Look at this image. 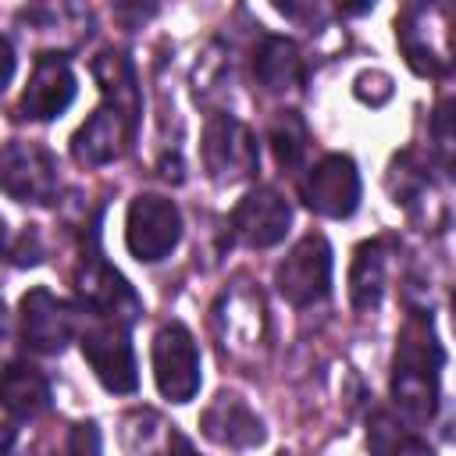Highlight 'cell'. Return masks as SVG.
Returning a JSON list of instances; mask_svg holds the SVG:
<instances>
[{
  "mask_svg": "<svg viewBox=\"0 0 456 456\" xmlns=\"http://www.w3.org/2000/svg\"><path fill=\"white\" fill-rule=\"evenodd\" d=\"M11 78H14V46L7 36H0V93L7 89Z\"/></svg>",
  "mask_w": 456,
  "mask_h": 456,
  "instance_id": "cell-28",
  "label": "cell"
},
{
  "mask_svg": "<svg viewBox=\"0 0 456 456\" xmlns=\"http://www.w3.org/2000/svg\"><path fill=\"white\" fill-rule=\"evenodd\" d=\"M153 381L164 399L189 403L200 392V349L185 324L171 321L153 335Z\"/></svg>",
  "mask_w": 456,
  "mask_h": 456,
  "instance_id": "cell-8",
  "label": "cell"
},
{
  "mask_svg": "<svg viewBox=\"0 0 456 456\" xmlns=\"http://www.w3.org/2000/svg\"><path fill=\"white\" fill-rule=\"evenodd\" d=\"M78 335V314L68 299L36 285L21 296V338L32 353H61Z\"/></svg>",
  "mask_w": 456,
  "mask_h": 456,
  "instance_id": "cell-11",
  "label": "cell"
},
{
  "mask_svg": "<svg viewBox=\"0 0 456 456\" xmlns=\"http://www.w3.org/2000/svg\"><path fill=\"white\" fill-rule=\"evenodd\" d=\"M75 289H78L82 303L93 310V317H110V321L132 324L142 314V299L135 296V289L96 249L82 256V264L75 271Z\"/></svg>",
  "mask_w": 456,
  "mask_h": 456,
  "instance_id": "cell-10",
  "label": "cell"
},
{
  "mask_svg": "<svg viewBox=\"0 0 456 456\" xmlns=\"http://www.w3.org/2000/svg\"><path fill=\"white\" fill-rule=\"evenodd\" d=\"M442 342L435 335V324L428 314H410L392 360V399L395 406L413 420L424 424L438 410V378H442Z\"/></svg>",
  "mask_w": 456,
  "mask_h": 456,
  "instance_id": "cell-1",
  "label": "cell"
},
{
  "mask_svg": "<svg viewBox=\"0 0 456 456\" xmlns=\"http://www.w3.org/2000/svg\"><path fill=\"white\" fill-rule=\"evenodd\" d=\"M200 431L224 449H253L267 438L264 420L249 410L246 399H239L235 392H221L200 417Z\"/></svg>",
  "mask_w": 456,
  "mask_h": 456,
  "instance_id": "cell-15",
  "label": "cell"
},
{
  "mask_svg": "<svg viewBox=\"0 0 456 456\" xmlns=\"http://www.w3.org/2000/svg\"><path fill=\"white\" fill-rule=\"evenodd\" d=\"M64 456H103V449H100V431H96V424H93V420H89V424H75V428H71Z\"/></svg>",
  "mask_w": 456,
  "mask_h": 456,
  "instance_id": "cell-25",
  "label": "cell"
},
{
  "mask_svg": "<svg viewBox=\"0 0 456 456\" xmlns=\"http://www.w3.org/2000/svg\"><path fill=\"white\" fill-rule=\"evenodd\" d=\"M253 78L271 96L296 93L303 86V57L296 43L285 36H264L253 53Z\"/></svg>",
  "mask_w": 456,
  "mask_h": 456,
  "instance_id": "cell-17",
  "label": "cell"
},
{
  "mask_svg": "<svg viewBox=\"0 0 456 456\" xmlns=\"http://www.w3.org/2000/svg\"><path fill=\"white\" fill-rule=\"evenodd\" d=\"M367 438H370L374 456H435L431 445H424L413 431H406V428H403L395 417H388V413H374Z\"/></svg>",
  "mask_w": 456,
  "mask_h": 456,
  "instance_id": "cell-22",
  "label": "cell"
},
{
  "mask_svg": "<svg viewBox=\"0 0 456 456\" xmlns=\"http://www.w3.org/2000/svg\"><path fill=\"white\" fill-rule=\"evenodd\" d=\"M7 253L14 256V264H36L39 260V232L36 228H25L21 235H18V242H11L7 246Z\"/></svg>",
  "mask_w": 456,
  "mask_h": 456,
  "instance_id": "cell-26",
  "label": "cell"
},
{
  "mask_svg": "<svg viewBox=\"0 0 456 456\" xmlns=\"http://www.w3.org/2000/svg\"><path fill=\"white\" fill-rule=\"evenodd\" d=\"M395 39L406 53V64L417 75H445L452 64L449 7L445 4H410L395 18Z\"/></svg>",
  "mask_w": 456,
  "mask_h": 456,
  "instance_id": "cell-2",
  "label": "cell"
},
{
  "mask_svg": "<svg viewBox=\"0 0 456 456\" xmlns=\"http://www.w3.org/2000/svg\"><path fill=\"white\" fill-rule=\"evenodd\" d=\"M0 189L18 203L46 207L61 189L57 157L39 142H7L0 150Z\"/></svg>",
  "mask_w": 456,
  "mask_h": 456,
  "instance_id": "cell-6",
  "label": "cell"
},
{
  "mask_svg": "<svg viewBox=\"0 0 456 456\" xmlns=\"http://www.w3.org/2000/svg\"><path fill=\"white\" fill-rule=\"evenodd\" d=\"M388 281V249L381 239H370L356 246L353 264H349V303L356 310H374L385 296Z\"/></svg>",
  "mask_w": 456,
  "mask_h": 456,
  "instance_id": "cell-19",
  "label": "cell"
},
{
  "mask_svg": "<svg viewBox=\"0 0 456 456\" xmlns=\"http://www.w3.org/2000/svg\"><path fill=\"white\" fill-rule=\"evenodd\" d=\"M0 406L14 420H32L50 406V381L43 378L39 367L11 360L0 370Z\"/></svg>",
  "mask_w": 456,
  "mask_h": 456,
  "instance_id": "cell-18",
  "label": "cell"
},
{
  "mask_svg": "<svg viewBox=\"0 0 456 456\" xmlns=\"http://www.w3.org/2000/svg\"><path fill=\"white\" fill-rule=\"evenodd\" d=\"M14 449V428L7 417H0V456H7Z\"/></svg>",
  "mask_w": 456,
  "mask_h": 456,
  "instance_id": "cell-30",
  "label": "cell"
},
{
  "mask_svg": "<svg viewBox=\"0 0 456 456\" xmlns=\"http://www.w3.org/2000/svg\"><path fill=\"white\" fill-rule=\"evenodd\" d=\"M306 142H310V132L296 110H285L271 121V150L281 167H299L306 157Z\"/></svg>",
  "mask_w": 456,
  "mask_h": 456,
  "instance_id": "cell-23",
  "label": "cell"
},
{
  "mask_svg": "<svg viewBox=\"0 0 456 456\" xmlns=\"http://www.w3.org/2000/svg\"><path fill=\"white\" fill-rule=\"evenodd\" d=\"M274 285L292 306L321 303L331 289V246L324 235H303L274 267Z\"/></svg>",
  "mask_w": 456,
  "mask_h": 456,
  "instance_id": "cell-7",
  "label": "cell"
},
{
  "mask_svg": "<svg viewBox=\"0 0 456 456\" xmlns=\"http://www.w3.org/2000/svg\"><path fill=\"white\" fill-rule=\"evenodd\" d=\"M182 239V214L167 196L142 192L128 203L125 214V246L135 260L157 264L164 260Z\"/></svg>",
  "mask_w": 456,
  "mask_h": 456,
  "instance_id": "cell-5",
  "label": "cell"
},
{
  "mask_svg": "<svg viewBox=\"0 0 456 456\" xmlns=\"http://www.w3.org/2000/svg\"><path fill=\"white\" fill-rule=\"evenodd\" d=\"M435 139H438V153H442V164L449 167L452 160V132H449V103H442L435 110Z\"/></svg>",
  "mask_w": 456,
  "mask_h": 456,
  "instance_id": "cell-27",
  "label": "cell"
},
{
  "mask_svg": "<svg viewBox=\"0 0 456 456\" xmlns=\"http://www.w3.org/2000/svg\"><path fill=\"white\" fill-rule=\"evenodd\" d=\"M203 167L221 185L246 182L260 167V146L249 125L232 114H210L203 125Z\"/></svg>",
  "mask_w": 456,
  "mask_h": 456,
  "instance_id": "cell-3",
  "label": "cell"
},
{
  "mask_svg": "<svg viewBox=\"0 0 456 456\" xmlns=\"http://www.w3.org/2000/svg\"><path fill=\"white\" fill-rule=\"evenodd\" d=\"M82 356L89 360L93 374L100 378L103 388L110 392H135L139 370H135V353L128 342V324L110 321V317H93L78 331Z\"/></svg>",
  "mask_w": 456,
  "mask_h": 456,
  "instance_id": "cell-4",
  "label": "cell"
},
{
  "mask_svg": "<svg viewBox=\"0 0 456 456\" xmlns=\"http://www.w3.org/2000/svg\"><path fill=\"white\" fill-rule=\"evenodd\" d=\"M356 96H360L363 103L378 107V103H385V100L392 96V78H388L385 71H363V75L356 78Z\"/></svg>",
  "mask_w": 456,
  "mask_h": 456,
  "instance_id": "cell-24",
  "label": "cell"
},
{
  "mask_svg": "<svg viewBox=\"0 0 456 456\" xmlns=\"http://www.w3.org/2000/svg\"><path fill=\"white\" fill-rule=\"evenodd\" d=\"M75 93H78V82L71 64L61 53H39L21 93V118L53 121L71 107Z\"/></svg>",
  "mask_w": 456,
  "mask_h": 456,
  "instance_id": "cell-13",
  "label": "cell"
},
{
  "mask_svg": "<svg viewBox=\"0 0 456 456\" xmlns=\"http://www.w3.org/2000/svg\"><path fill=\"white\" fill-rule=\"evenodd\" d=\"M164 456H200V452L192 449V442H189L182 431H175V428H171V438H167V449H164Z\"/></svg>",
  "mask_w": 456,
  "mask_h": 456,
  "instance_id": "cell-29",
  "label": "cell"
},
{
  "mask_svg": "<svg viewBox=\"0 0 456 456\" xmlns=\"http://www.w3.org/2000/svg\"><path fill=\"white\" fill-rule=\"evenodd\" d=\"M171 428L164 417H157L153 410H135L121 420V442L132 456H164Z\"/></svg>",
  "mask_w": 456,
  "mask_h": 456,
  "instance_id": "cell-21",
  "label": "cell"
},
{
  "mask_svg": "<svg viewBox=\"0 0 456 456\" xmlns=\"http://www.w3.org/2000/svg\"><path fill=\"white\" fill-rule=\"evenodd\" d=\"M4 331H7V310H4V303H0V338H4Z\"/></svg>",
  "mask_w": 456,
  "mask_h": 456,
  "instance_id": "cell-32",
  "label": "cell"
},
{
  "mask_svg": "<svg viewBox=\"0 0 456 456\" xmlns=\"http://www.w3.org/2000/svg\"><path fill=\"white\" fill-rule=\"evenodd\" d=\"M93 75L103 89V103L118 107L121 114H128L132 121H139V86H135V71H132V61L121 53V50H103L96 61H93Z\"/></svg>",
  "mask_w": 456,
  "mask_h": 456,
  "instance_id": "cell-20",
  "label": "cell"
},
{
  "mask_svg": "<svg viewBox=\"0 0 456 456\" xmlns=\"http://www.w3.org/2000/svg\"><path fill=\"white\" fill-rule=\"evenodd\" d=\"M132 135H135V121L128 114H121L118 107L100 103L86 118V125L71 135V157L86 167H103L128 150Z\"/></svg>",
  "mask_w": 456,
  "mask_h": 456,
  "instance_id": "cell-14",
  "label": "cell"
},
{
  "mask_svg": "<svg viewBox=\"0 0 456 456\" xmlns=\"http://www.w3.org/2000/svg\"><path fill=\"white\" fill-rule=\"evenodd\" d=\"M7 246H11V242H7V224H4V217H0V253H4Z\"/></svg>",
  "mask_w": 456,
  "mask_h": 456,
  "instance_id": "cell-31",
  "label": "cell"
},
{
  "mask_svg": "<svg viewBox=\"0 0 456 456\" xmlns=\"http://www.w3.org/2000/svg\"><path fill=\"white\" fill-rule=\"evenodd\" d=\"M214 324H217V335H221L224 349L239 353V349L256 346L264 338V303H260V292H249V289L224 292L217 310H214Z\"/></svg>",
  "mask_w": 456,
  "mask_h": 456,
  "instance_id": "cell-16",
  "label": "cell"
},
{
  "mask_svg": "<svg viewBox=\"0 0 456 456\" xmlns=\"http://www.w3.org/2000/svg\"><path fill=\"white\" fill-rule=\"evenodd\" d=\"M303 203L321 217H349L360 207V171L353 157L328 153L314 167H306L299 182Z\"/></svg>",
  "mask_w": 456,
  "mask_h": 456,
  "instance_id": "cell-9",
  "label": "cell"
},
{
  "mask_svg": "<svg viewBox=\"0 0 456 456\" xmlns=\"http://www.w3.org/2000/svg\"><path fill=\"white\" fill-rule=\"evenodd\" d=\"M289 224H292V210H289L285 196L278 189H271V185L249 189L235 203V210H232V232H235V239H242L253 249L278 246L285 239Z\"/></svg>",
  "mask_w": 456,
  "mask_h": 456,
  "instance_id": "cell-12",
  "label": "cell"
}]
</instances>
